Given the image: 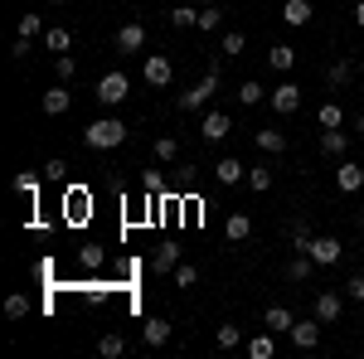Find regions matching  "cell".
Returning a JSON list of instances; mask_svg holds the SVG:
<instances>
[{
  "mask_svg": "<svg viewBox=\"0 0 364 359\" xmlns=\"http://www.w3.org/2000/svg\"><path fill=\"white\" fill-rule=\"evenodd\" d=\"M49 5H63V0H49Z\"/></svg>",
  "mask_w": 364,
  "mask_h": 359,
  "instance_id": "49",
  "label": "cell"
},
{
  "mask_svg": "<svg viewBox=\"0 0 364 359\" xmlns=\"http://www.w3.org/2000/svg\"><path fill=\"white\" fill-rule=\"evenodd\" d=\"M336 185H340V194H360V190H364V166H355V161H340Z\"/></svg>",
  "mask_w": 364,
  "mask_h": 359,
  "instance_id": "10",
  "label": "cell"
},
{
  "mask_svg": "<svg viewBox=\"0 0 364 359\" xmlns=\"http://www.w3.org/2000/svg\"><path fill=\"white\" fill-rule=\"evenodd\" d=\"M5 316H10V321H25L29 316V296H10V301H5Z\"/></svg>",
  "mask_w": 364,
  "mask_h": 359,
  "instance_id": "37",
  "label": "cell"
},
{
  "mask_svg": "<svg viewBox=\"0 0 364 359\" xmlns=\"http://www.w3.org/2000/svg\"><path fill=\"white\" fill-rule=\"evenodd\" d=\"M238 102H243V107H257V102H262V83H257V78H248V83L238 87Z\"/></svg>",
  "mask_w": 364,
  "mask_h": 359,
  "instance_id": "33",
  "label": "cell"
},
{
  "mask_svg": "<svg viewBox=\"0 0 364 359\" xmlns=\"http://www.w3.org/2000/svg\"><path fill=\"white\" fill-rule=\"evenodd\" d=\"M127 73H107V78H97V102H102V107H117V102H127V97H132V92H127Z\"/></svg>",
  "mask_w": 364,
  "mask_h": 359,
  "instance_id": "4",
  "label": "cell"
},
{
  "mask_svg": "<svg viewBox=\"0 0 364 359\" xmlns=\"http://www.w3.org/2000/svg\"><path fill=\"white\" fill-rule=\"evenodd\" d=\"M355 25L364 29V0H360V5H355Z\"/></svg>",
  "mask_w": 364,
  "mask_h": 359,
  "instance_id": "46",
  "label": "cell"
},
{
  "mask_svg": "<svg viewBox=\"0 0 364 359\" xmlns=\"http://www.w3.org/2000/svg\"><path fill=\"white\" fill-rule=\"evenodd\" d=\"M97 350H102L107 359H117V355H127V340L112 331V335H102V340H97Z\"/></svg>",
  "mask_w": 364,
  "mask_h": 359,
  "instance_id": "31",
  "label": "cell"
},
{
  "mask_svg": "<svg viewBox=\"0 0 364 359\" xmlns=\"http://www.w3.org/2000/svg\"><path fill=\"white\" fill-rule=\"evenodd\" d=\"M360 228H364V209H360Z\"/></svg>",
  "mask_w": 364,
  "mask_h": 359,
  "instance_id": "48",
  "label": "cell"
},
{
  "mask_svg": "<svg viewBox=\"0 0 364 359\" xmlns=\"http://www.w3.org/2000/svg\"><path fill=\"white\" fill-rule=\"evenodd\" d=\"M316 122H321V132H331V127H345V112H340V102H321Z\"/></svg>",
  "mask_w": 364,
  "mask_h": 359,
  "instance_id": "25",
  "label": "cell"
},
{
  "mask_svg": "<svg viewBox=\"0 0 364 359\" xmlns=\"http://www.w3.org/2000/svg\"><path fill=\"white\" fill-rule=\"evenodd\" d=\"M170 25H175V29L199 25V10H190V5H175V10H170Z\"/></svg>",
  "mask_w": 364,
  "mask_h": 359,
  "instance_id": "30",
  "label": "cell"
},
{
  "mask_svg": "<svg viewBox=\"0 0 364 359\" xmlns=\"http://www.w3.org/2000/svg\"><path fill=\"white\" fill-rule=\"evenodd\" d=\"M68 107H73V92H68V83H58V87H49V92H44V112H49V117H63Z\"/></svg>",
  "mask_w": 364,
  "mask_h": 359,
  "instance_id": "16",
  "label": "cell"
},
{
  "mask_svg": "<svg viewBox=\"0 0 364 359\" xmlns=\"http://www.w3.org/2000/svg\"><path fill=\"white\" fill-rule=\"evenodd\" d=\"M321 151L336 156V161H345V156H350V136H345L340 127H331V132H321Z\"/></svg>",
  "mask_w": 364,
  "mask_h": 359,
  "instance_id": "17",
  "label": "cell"
},
{
  "mask_svg": "<svg viewBox=\"0 0 364 359\" xmlns=\"http://www.w3.org/2000/svg\"><path fill=\"white\" fill-rule=\"evenodd\" d=\"M243 350H248V359H272V355H277V340H272V331L262 326L252 340H243Z\"/></svg>",
  "mask_w": 364,
  "mask_h": 359,
  "instance_id": "13",
  "label": "cell"
},
{
  "mask_svg": "<svg viewBox=\"0 0 364 359\" xmlns=\"http://www.w3.org/2000/svg\"><path fill=\"white\" fill-rule=\"evenodd\" d=\"M214 92H219V73L209 68V73H204L195 87H185V92H180V112H199L209 97H214Z\"/></svg>",
  "mask_w": 364,
  "mask_h": 359,
  "instance_id": "2",
  "label": "cell"
},
{
  "mask_svg": "<svg viewBox=\"0 0 364 359\" xmlns=\"http://www.w3.org/2000/svg\"><path fill=\"white\" fill-rule=\"evenodd\" d=\"M345 301H340V291H316V301H311V316L321 321V326H336Z\"/></svg>",
  "mask_w": 364,
  "mask_h": 359,
  "instance_id": "5",
  "label": "cell"
},
{
  "mask_svg": "<svg viewBox=\"0 0 364 359\" xmlns=\"http://www.w3.org/2000/svg\"><path fill=\"white\" fill-rule=\"evenodd\" d=\"M316 267H321V262H316L311 252H296V257L287 262V277H291V282H306V277L316 272Z\"/></svg>",
  "mask_w": 364,
  "mask_h": 359,
  "instance_id": "22",
  "label": "cell"
},
{
  "mask_svg": "<svg viewBox=\"0 0 364 359\" xmlns=\"http://www.w3.org/2000/svg\"><path fill=\"white\" fill-rule=\"evenodd\" d=\"M141 335H146V350H161V345H170V321L166 316H151L141 326Z\"/></svg>",
  "mask_w": 364,
  "mask_h": 359,
  "instance_id": "12",
  "label": "cell"
},
{
  "mask_svg": "<svg viewBox=\"0 0 364 359\" xmlns=\"http://www.w3.org/2000/svg\"><path fill=\"white\" fill-rule=\"evenodd\" d=\"M219 20H224V10H219V5H204V10H199V25H195V29H219Z\"/></svg>",
  "mask_w": 364,
  "mask_h": 359,
  "instance_id": "36",
  "label": "cell"
},
{
  "mask_svg": "<svg viewBox=\"0 0 364 359\" xmlns=\"http://www.w3.org/2000/svg\"><path fill=\"white\" fill-rule=\"evenodd\" d=\"M141 49H146V25L127 20V25L117 29V54H141Z\"/></svg>",
  "mask_w": 364,
  "mask_h": 359,
  "instance_id": "7",
  "label": "cell"
},
{
  "mask_svg": "<svg viewBox=\"0 0 364 359\" xmlns=\"http://www.w3.org/2000/svg\"><path fill=\"white\" fill-rule=\"evenodd\" d=\"M311 15H316V10H311V0H287V5H282V20H287L291 29L311 25Z\"/></svg>",
  "mask_w": 364,
  "mask_h": 359,
  "instance_id": "20",
  "label": "cell"
},
{
  "mask_svg": "<svg viewBox=\"0 0 364 359\" xmlns=\"http://www.w3.org/2000/svg\"><path fill=\"white\" fill-rule=\"evenodd\" d=\"M214 340H219V350H238V345H243V331H238V326H219Z\"/></svg>",
  "mask_w": 364,
  "mask_h": 359,
  "instance_id": "29",
  "label": "cell"
},
{
  "mask_svg": "<svg viewBox=\"0 0 364 359\" xmlns=\"http://www.w3.org/2000/svg\"><path fill=\"white\" fill-rule=\"evenodd\" d=\"M243 44H248V39H243V29H228V34H224V54H228V58L243 54Z\"/></svg>",
  "mask_w": 364,
  "mask_h": 359,
  "instance_id": "39",
  "label": "cell"
},
{
  "mask_svg": "<svg viewBox=\"0 0 364 359\" xmlns=\"http://www.w3.org/2000/svg\"><path fill=\"white\" fill-rule=\"evenodd\" d=\"M34 34H44V20L39 15H20V39H34Z\"/></svg>",
  "mask_w": 364,
  "mask_h": 359,
  "instance_id": "38",
  "label": "cell"
},
{
  "mask_svg": "<svg viewBox=\"0 0 364 359\" xmlns=\"http://www.w3.org/2000/svg\"><path fill=\"white\" fill-rule=\"evenodd\" d=\"M78 262H83L87 272H97V267H102L107 257H102V248H83V252H78Z\"/></svg>",
  "mask_w": 364,
  "mask_h": 359,
  "instance_id": "40",
  "label": "cell"
},
{
  "mask_svg": "<svg viewBox=\"0 0 364 359\" xmlns=\"http://www.w3.org/2000/svg\"><path fill=\"white\" fill-rule=\"evenodd\" d=\"M54 73H58V83H73V73H78L73 54H58V58H54Z\"/></svg>",
  "mask_w": 364,
  "mask_h": 359,
  "instance_id": "34",
  "label": "cell"
},
{
  "mask_svg": "<svg viewBox=\"0 0 364 359\" xmlns=\"http://www.w3.org/2000/svg\"><path fill=\"white\" fill-rule=\"evenodd\" d=\"M204 5H224V0H204Z\"/></svg>",
  "mask_w": 364,
  "mask_h": 359,
  "instance_id": "47",
  "label": "cell"
},
{
  "mask_svg": "<svg viewBox=\"0 0 364 359\" xmlns=\"http://www.w3.org/2000/svg\"><path fill=\"white\" fill-rule=\"evenodd\" d=\"M214 180H219V185H238V180H248V166L233 161V156H224V161L214 166Z\"/></svg>",
  "mask_w": 364,
  "mask_h": 359,
  "instance_id": "18",
  "label": "cell"
},
{
  "mask_svg": "<svg viewBox=\"0 0 364 359\" xmlns=\"http://www.w3.org/2000/svg\"><path fill=\"white\" fill-rule=\"evenodd\" d=\"M170 277H175V286H195V282H199V267H195V262H180Z\"/></svg>",
  "mask_w": 364,
  "mask_h": 359,
  "instance_id": "35",
  "label": "cell"
},
{
  "mask_svg": "<svg viewBox=\"0 0 364 359\" xmlns=\"http://www.w3.org/2000/svg\"><path fill=\"white\" fill-rule=\"evenodd\" d=\"M166 190V180H161V170H146V194H161Z\"/></svg>",
  "mask_w": 364,
  "mask_h": 359,
  "instance_id": "45",
  "label": "cell"
},
{
  "mask_svg": "<svg viewBox=\"0 0 364 359\" xmlns=\"http://www.w3.org/2000/svg\"><path fill=\"white\" fill-rule=\"evenodd\" d=\"M170 78H175L170 58H166V54H146V83H151V87H166Z\"/></svg>",
  "mask_w": 364,
  "mask_h": 359,
  "instance_id": "11",
  "label": "cell"
},
{
  "mask_svg": "<svg viewBox=\"0 0 364 359\" xmlns=\"http://www.w3.org/2000/svg\"><path fill=\"white\" fill-rule=\"evenodd\" d=\"M262 326H267L272 335H287L291 326H296V316H291L287 306H267V311H262Z\"/></svg>",
  "mask_w": 364,
  "mask_h": 359,
  "instance_id": "14",
  "label": "cell"
},
{
  "mask_svg": "<svg viewBox=\"0 0 364 359\" xmlns=\"http://www.w3.org/2000/svg\"><path fill=\"white\" fill-rule=\"evenodd\" d=\"M248 190L267 194V190H272V170H267V166H252V170H248Z\"/></svg>",
  "mask_w": 364,
  "mask_h": 359,
  "instance_id": "28",
  "label": "cell"
},
{
  "mask_svg": "<svg viewBox=\"0 0 364 359\" xmlns=\"http://www.w3.org/2000/svg\"><path fill=\"white\" fill-rule=\"evenodd\" d=\"M175 156H180V141H175V136H161V141H156V161H161V166H170Z\"/></svg>",
  "mask_w": 364,
  "mask_h": 359,
  "instance_id": "32",
  "label": "cell"
},
{
  "mask_svg": "<svg viewBox=\"0 0 364 359\" xmlns=\"http://www.w3.org/2000/svg\"><path fill=\"white\" fill-rule=\"evenodd\" d=\"M345 296H350V301H364V277H350V282H345Z\"/></svg>",
  "mask_w": 364,
  "mask_h": 359,
  "instance_id": "43",
  "label": "cell"
},
{
  "mask_svg": "<svg viewBox=\"0 0 364 359\" xmlns=\"http://www.w3.org/2000/svg\"><path fill=\"white\" fill-rule=\"evenodd\" d=\"M15 190L34 199V194H39V175H15Z\"/></svg>",
  "mask_w": 364,
  "mask_h": 359,
  "instance_id": "41",
  "label": "cell"
},
{
  "mask_svg": "<svg viewBox=\"0 0 364 359\" xmlns=\"http://www.w3.org/2000/svg\"><path fill=\"white\" fill-rule=\"evenodd\" d=\"M306 252L316 257V262H321V267H336L340 257H345V243H340V238H331V233H316Z\"/></svg>",
  "mask_w": 364,
  "mask_h": 359,
  "instance_id": "3",
  "label": "cell"
},
{
  "mask_svg": "<svg viewBox=\"0 0 364 359\" xmlns=\"http://www.w3.org/2000/svg\"><path fill=\"white\" fill-rule=\"evenodd\" d=\"M175 267H180V248H175V243H161V248H156V257H151V272H175Z\"/></svg>",
  "mask_w": 364,
  "mask_h": 359,
  "instance_id": "21",
  "label": "cell"
},
{
  "mask_svg": "<svg viewBox=\"0 0 364 359\" xmlns=\"http://www.w3.org/2000/svg\"><path fill=\"white\" fill-rule=\"evenodd\" d=\"M287 340H291L296 350H316V345H321V321H316V316H311V321H296V326L287 331Z\"/></svg>",
  "mask_w": 364,
  "mask_h": 359,
  "instance_id": "8",
  "label": "cell"
},
{
  "mask_svg": "<svg viewBox=\"0 0 364 359\" xmlns=\"http://www.w3.org/2000/svg\"><path fill=\"white\" fill-rule=\"evenodd\" d=\"M350 78H355V63H350V58H340V63L326 68V83H331V87H345Z\"/></svg>",
  "mask_w": 364,
  "mask_h": 359,
  "instance_id": "24",
  "label": "cell"
},
{
  "mask_svg": "<svg viewBox=\"0 0 364 359\" xmlns=\"http://www.w3.org/2000/svg\"><path fill=\"white\" fill-rule=\"evenodd\" d=\"M267 102H272V112L291 117V112H301V87L296 83H277L272 92H267Z\"/></svg>",
  "mask_w": 364,
  "mask_h": 359,
  "instance_id": "6",
  "label": "cell"
},
{
  "mask_svg": "<svg viewBox=\"0 0 364 359\" xmlns=\"http://www.w3.org/2000/svg\"><path fill=\"white\" fill-rule=\"evenodd\" d=\"M63 175H68V161H49L44 166V180H63Z\"/></svg>",
  "mask_w": 364,
  "mask_h": 359,
  "instance_id": "44",
  "label": "cell"
},
{
  "mask_svg": "<svg viewBox=\"0 0 364 359\" xmlns=\"http://www.w3.org/2000/svg\"><path fill=\"white\" fill-rule=\"evenodd\" d=\"M44 44H49L54 54H68V44H73V34H68L63 25H54V29H44Z\"/></svg>",
  "mask_w": 364,
  "mask_h": 359,
  "instance_id": "27",
  "label": "cell"
},
{
  "mask_svg": "<svg viewBox=\"0 0 364 359\" xmlns=\"http://www.w3.org/2000/svg\"><path fill=\"white\" fill-rule=\"evenodd\" d=\"M252 141H257V151H267V156H282V151H287V132H277V127L252 132Z\"/></svg>",
  "mask_w": 364,
  "mask_h": 359,
  "instance_id": "15",
  "label": "cell"
},
{
  "mask_svg": "<svg viewBox=\"0 0 364 359\" xmlns=\"http://www.w3.org/2000/svg\"><path fill=\"white\" fill-rule=\"evenodd\" d=\"M224 238H228V243H248V238H252V219H248V214H228V219H224Z\"/></svg>",
  "mask_w": 364,
  "mask_h": 359,
  "instance_id": "19",
  "label": "cell"
},
{
  "mask_svg": "<svg viewBox=\"0 0 364 359\" xmlns=\"http://www.w3.org/2000/svg\"><path fill=\"white\" fill-rule=\"evenodd\" d=\"M311 238H316V233H311L306 223H296V228H291V243H296V248H301V252L311 248Z\"/></svg>",
  "mask_w": 364,
  "mask_h": 359,
  "instance_id": "42",
  "label": "cell"
},
{
  "mask_svg": "<svg viewBox=\"0 0 364 359\" xmlns=\"http://www.w3.org/2000/svg\"><path fill=\"white\" fill-rule=\"evenodd\" d=\"M267 63H272L277 73H291V68H296V49H291V44H272V54H267Z\"/></svg>",
  "mask_w": 364,
  "mask_h": 359,
  "instance_id": "23",
  "label": "cell"
},
{
  "mask_svg": "<svg viewBox=\"0 0 364 359\" xmlns=\"http://www.w3.org/2000/svg\"><path fill=\"white\" fill-rule=\"evenodd\" d=\"M83 141L92 146V151H112V146L127 141V122H117V117H97V122L83 132Z\"/></svg>",
  "mask_w": 364,
  "mask_h": 359,
  "instance_id": "1",
  "label": "cell"
},
{
  "mask_svg": "<svg viewBox=\"0 0 364 359\" xmlns=\"http://www.w3.org/2000/svg\"><path fill=\"white\" fill-rule=\"evenodd\" d=\"M233 132V117L228 112H204V122H199V136L204 141H224Z\"/></svg>",
  "mask_w": 364,
  "mask_h": 359,
  "instance_id": "9",
  "label": "cell"
},
{
  "mask_svg": "<svg viewBox=\"0 0 364 359\" xmlns=\"http://www.w3.org/2000/svg\"><path fill=\"white\" fill-rule=\"evenodd\" d=\"M63 214H68V219L78 223V219H83V214H87V194H83V190H73V194H63Z\"/></svg>",
  "mask_w": 364,
  "mask_h": 359,
  "instance_id": "26",
  "label": "cell"
}]
</instances>
